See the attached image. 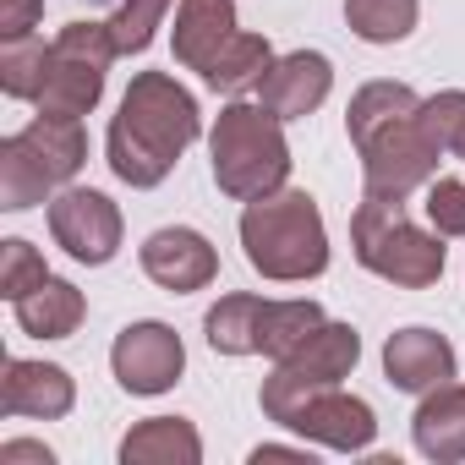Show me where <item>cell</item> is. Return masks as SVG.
Listing matches in <instances>:
<instances>
[{
	"mask_svg": "<svg viewBox=\"0 0 465 465\" xmlns=\"http://www.w3.org/2000/svg\"><path fill=\"white\" fill-rule=\"evenodd\" d=\"M203 137V110L197 94L170 77V72H137L110 115L104 132V164L121 186L132 192H153L170 181V170L181 164V153Z\"/></svg>",
	"mask_w": 465,
	"mask_h": 465,
	"instance_id": "obj_1",
	"label": "cell"
},
{
	"mask_svg": "<svg viewBox=\"0 0 465 465\" xmlns=\"http://www.w3.org/2000/svg\"><path fill=\"white\" fill-rule=\"evenodd\" d=\"M345 137L361 159V192L372 197H416L443 164V148L421 126V94L394 77L361 83L351 94Z\"/></svg>",
	"mask_w": 465,
	"mask_h": 465,
	"instance_id": "obj_2",
	"label": "cell"
},
{
	"mask_svg": "<svg viewBox=\"0 0 465 465\" xmlns=\"http://www.w3.org/2000/svg\"><path fill=\"white\" fill-rule=\"evenodd\" d=\"M242 252L269 285H307L329 274V224L312 192L280 186L258 203H242Z\"/></svg>",
	"mask_w": 465,
	"mask_h": 465,
	"instance_id": "obj_3",
	"label": "cell"
},
{
	"mask_svg": "<svg viewBox=\"0 0 465 465\" xmlns=\"http://www.w3.org/2000/svg\"><path fill=\"white\" fill-rule=\"evenodd\" d=\"M291 143L285 121L269 115L258 99H230L208 126V170L219 197L230 203H258L280 186H291Z\"/></svg>",
	"mask_w": 465,
	"mask_h": 465,
	"instance_id": "obj_4",
	"label": "cell"
},
{
	"mask_svg": "<svg viewBox=\"0 0 465 465\" xmlns=\"http://www.w3.org/2000/svg\"><path fill=\"white\" fill-rule=\"evenodd\" d=\"M351 252L367 274H378L394 291H432L449 269L443 236L411 219L405 197L361 192V203L351 213Z\"/></svg>",
	"mask_w": 465,
	"mask_h": 465,
	"instance_id": "obj_5",
	"label": "cell"
},
{
	"mask_svg": "<svg viewBox=\"0 0 465 465\" xmlns=\"http://www.w3.org/2000/svg\"><path fill=\"white\" fill-rule=\"evenodd\" d=\"M88 164V132L72 115H39L0 137V208L6 213H28L39 203H50L61 186H72Z\"/></svg>",
	"mask_w": 465,
	"mask_h": 465,
	"instance_id": "obj_6",
	"label": "cell"
},
{
	"mask_svg": "<svg viewBox=\"0 0 465 465\" xmlns=\"http://www.w3.org/2000/svg\"><path fill=\"white\" fill-rule=\"evenodd\" d=\"M356 361H361V334H356L351 323L323 318V323H318L285 361H274V372L263 378V389H258L263 416H269L274 427H285L318 389L345 383V378L356 372Z\"/></svg>",
	"mask_w": 465,
	"mask_h": 465,
	"instance_id": "obj_7",
	"label": "cell"
},
{
	"mask_svg": "<svg viewBox=\"0 0 465 465\" xmlns=\"http://www.w3.org/2000/svg\"><path fill=\"white\" fill-rule=\"evenodd\" d=\"M121 61L115 39H110V23H66L55 39H50V61H45V88L34 99L39 115H94L99 99H104V83H110V66Z\"/></svg>",
	"mask_w": 465,
	"mask_h": 465,
	"instance_id": "obj_8",
	"label": "cell"
},
{
	"mask_svg": "<svg viewBox=\"0 0 465 465\" xmlns=\"http://www.w3.org/2000/svg\"><path fill=\"white\" fill-rule=\"evenodd\" d=\"M45 219H50V242H55L72 263H83V269L115 263V252H121V242H126V219H121L115 197L99 192V186H77V181L61 186V192L45 203Z\"/></svg>",
	"mask_w": 465,
	"mask_h": 465,
	"instance_id": "obj_9",
	"label": "cell"
},
{
	"mask_svg": "<svg viewBox=\"0 0 465 465\" xmlns=\"http://www.w3.org/2000/svg\"><path fill=\"white\" fill-rule=\"evenodd\" d=\"M110 372H115V383H121L126 394H137V400L170 394V389L181 383V372H186V345H181V334H175L170 323L137 318V323H126V329L115 334V345H110Z\"/></svg>",
	"mask_w": 465,
	"mask_h": 465,
	"instance_id": "obj_10",
	"label": "cell"
},
{
	"mask_svg": "<svg viewBox=\"0 0 465 465\" xmlns=\"http://www.w3.org/2000/svg\"><path fill=\"white\" fill-rule=\"evenodd\" d=\"M285 432H296V438H307L329 454H367L378 443V411L361 394H351L345 383H334V389H318L285 421Z\"/></svg>",
	"mask_w": 465,
	"mask_h": 465,
	"instance_id": "obj_11",
	"label": "cell"
},
{
	"mask_svg": "<svg viewBox=\"0 0 465 465\" xmlns=\"http://www.w3.org/2000/svg\"><path fill=\"white\" fill-rule=\"evenodd\" d=\"M137 263L170 296H192V291H208L219 280V252H213V242L203 236V230H192V224L153 230V236L137 247Z\"/></svg>",
	"mask_w": 465,
	"mask_h": 465,
	"instance_id": "obj_12",
	"label": "cell"
},
{
	"mask_svg": "<svg viewBox=\"0 0 465 465\" xmlns=\"http://www.w3.org/2000/svg\"><path fill=\"white\" fill-rule=\"evenodd\" d=\"M72 411H77V378L66 367L6 356V378H0V416H17V421H66Z\"/></svg>",
	"mask_w": 465,
	"mask_h": 465,
	"instance_id": "obj_13",
	"label": "cell"
},
{
	"mask_svg": "<svg viewBox=\"0 0 465 465\" xmlns=\"http://www.w3.org/2000/svg\"><path fill=\"white\" fill-rule=\"evenodd\" d=\"M334 94V61L323 50H291L269 66V77L258 83V104L269 115H280L285 126L291 121H307L329 104Z\"/></svg>",
	"mask_w": 465,
	"mask_h": 465,
	"instance_id": "obj_14",
	"label": "cell"
},
{
	"mask_svg": "<svg viewBox=\"0 0 465 465\" xmlns=\"http://www.w3.org/2000/svg\"><path fill=\"white\" fill-rule=\"evenodd\" d=\"M383 378H389V389L421 400L427 389L460 378V356H454V345H449L438 329L411 323V329H394V334L383 340Z\"/></svg>",
	"mask_w": 465,
	"mask_h": 465,
	"instance_id": "obj_15",
	"label": "cell"
},
{
	"mask_svg": "<svg viewBox=\"0 0 465 465\" xmlns=\"http://www.w3.org/2000/svg\"><path fill=\"white\" fill-rule=\"evenodd\" d=\"M242 34V17H236V0H175V28H170V50H175V66L186 72H208L213 55Z\"/></svg>",
	"mask_w": 465,
	"mask_h": 465,
	"instance_id": "obj_16",
	"label": "cell"
},
{
	"mask_svg": "<svg viewBox=\"0 0 465 465\" xmlns=\"http://www.w3.org/2000/svg\"><path fill=\"white\" fill-rule=\"evenodd\" d=\"M411 443L432 465H460L465 460V383L460 378L421 394V405L411 416Z\"/></svg>",
	"mask_w": 465,
	"mask_h": 465,
	"instance_id": "obj_17",
	"label": "cell"
},
{
	"mask_svg": "<svg viewBox=\"0 0 465 465\" xmlns=\"http://www.w3.org/2000/svg\"><path fill=\"white\" fill-rule=\"evenodd\" d=\"M12 318H17V329L28 340H72L83 329V318H88V296L72 280L50 274L39 291H28L23 302H12Z\"/></svg>",
	"mask_w": 465,
	"mask_h": 465,
	"instance_id": "obj_18",
	"label": "cell"
},
{
	"mask_svg": "<svg viewBox=\"0 0 465 465\" xmlns=\"http://www.w3.org/2000/svg\"><path fill=\"white\" fill-rule=\"evenodd\" d=\"M121 465H203V432L186 416H148L121 438Z\"/></svg>",
	"mask_w": 465,
	"mask_h": 465,
	"instance_id": "obj_19",
	"label": "cell"
},
{
	"mask_svg": "<svg viewBox=\"0 0 465 465\" xmlns=\"http://www.w3.org/2000/svg\"><path fill=\"white\" fill-rule=\"evenodd\" d=\"M263 302L252 291H230L203 312V340L213 356H258V329H263Z\"/></svg>",
	"mask_w": 465,
	"mask_h": 465,
	"instance_id": "obj_20",
	"label": "cell"
},
{
	"mask_svg": "<svg viewBox=\"0 0 465 465\" xmlns=\"http://www.w3.org/2000/svg\"><path fill=\"white\" fill-rule=\"evenodd\" d=\"M280 55H274V45L263 39V34H236L219 55H213V66L203 72V88H213V94H224V99H247V94H258V83L269 77V66H274Z\"/></svg>",
	"mask_w": 465,
	"mask_h": 465,
	"instance_id": "obj_21",
	"label": "cell"
},
{
	"mask_svg": "<svg viewBox=\"0 0 465 465\" xmlns=\"http://www.w3.org/2000/svg\"><path fill=\"white\" fill-rule=\"evenodd\" d=\"M323 318H329V312H323L312 296H285V302L269 296V302H263V329H258V356H263V361H285Z\"/></svg>",
	"mask_w": 465,
	"mask_h": 465,
	"instance_id": "obj_22",
	"label": "cell"
},
{
	"mask_svg": "<svg viewBox=\"0 0 465 465\" xmlns=\"http://www.w3.org/2000/svg\"><path fill=\"white\" fill-rule=\"evenodd\" d=\"M421 23V0H345V28L361 45H405Z\"/></svg>",
	"mask_w": 465,
	"mask_h": 465,
	"instance_id": "obj_23",
	"label": "cell"
},
{
	"mask_svg": "<svg viewBox=\"0 0 465 465\" xmlns=\"http://www.w3.org/2000/svg\"><path fill=\"white\" fill-rule=\"evenodd\" d=\"M45 61H50L45 34L0 45V94L17 99V104H34V99H39V88H45Z\"/></svg>",
	"mask_w": 465,
	"mask_h": 465,
	"instance_id": "obj_24",
	"label": "cell"
},
{
	"mask_svg": "<svg viewBox=\"0 0 465 465\" xmlns=\"http://www.w3.org/2000/svg\"><path fill=\"white\" fill-rule=\"evenodd\" d=\"M170 6H175V0H115V12L104 17V23H110V39H115V50H121V55H143V50L159 39V28H164Z\"/></svg>",
	"mask_w": 465,
	"mask_h": 465,
	"instance_id": "obj_25",
	"label": "cell"
},
{
	"mask_svg": "<svg viewBox=\"0 0 465 465\" xmlns=\"http://www.w3.org/2000/svg\"><path fill=\"white\" fill-rule=\"evenodd\" d=\"M45 280H50V263H45V252H39L34 242H23V236L0 242V296H6V302H23V296L39 291Z\"/></svg>",
	"mask_w": 465,
	"mask_h": 465,
	"instance_id": "obj_26",
	"label": "cell"
},
{
	"mask_svg": "<svg viewBox=\"0 0 465 465\" xmlns=\"http://www.w3.org/2000/svg\"><path fill=\"white\" fill-rule=\"evenodd\" d=\"M421 208H427V224L443 242H465V181L460 175H432Z\"/></svg>",
	"mask_w": 465,
	"mask_h": 465,
	"instance_id": "obj_27",
	"label": "cell"
},
{
	"mask_svg": "<svg viewBox=\"0 0 465 465\" xmlns=\"http://www.w3.org/2000/svg\"><path fill=\"white\" fill-rule=\"evenodd\" d=\"M45 23V0H0V45L34 39Z\"/></svg>",
	"mask_w": 465,
	"mask_h": 465,
	"instance_id": "obj_28",
	"label": "cell"
},
{
	"mask_svg": "<svg viewBox=\"0 0 465 465\" xmlns=\"http://www.w3.org/2000/svg\"><path fill=\"white\" fill-rule=\"evenodd\" d=\"M0 465H55V449L39 438H6L0 443Z\"/></svg>",
	"mask_w": 465,
	"mask_h": 465,
	"instance_id": "obj_29",
	"label": "cell"
},
{
	"mask_svg": "<svg viewBox=\"0 0 465 465\" xmlns=\"http://www.w3.org/2000/svg\"><path fill=\"white\" fill-rule=\"evenodd\" d=\"M312 454H318V443H258L252 449V465H263V460H296V465H312Z\"/></svg>",
	"mask_w": 465,
	"mask_h": 465,
	"instance_id": "obj_30",
	"label": "cell"
},
{
	"mask_svg": "<svg viewBox=\"0 0 465 465\" xmlns=\"http://www.w3.org/2000/svg\"><path fill=\"white\" fill-rule=\"evenodd\" d=\"M454 159H460V164H465V132H460V143H454Z\"/></svg>",
	"mask_w": 465,
	"mask_h": 465,
	"instance_id": "obj_31",
	"label": "cell"
}]
</instances>
